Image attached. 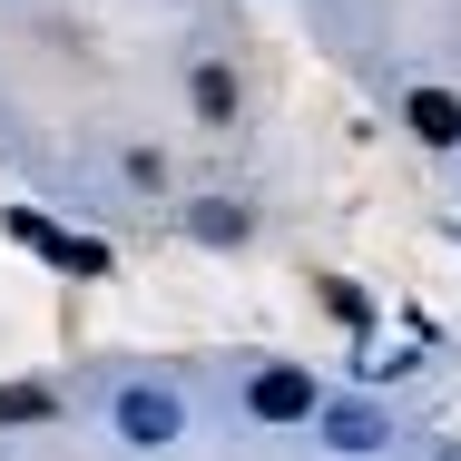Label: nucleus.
<instances>
[{"label":"nucleus","instance_id":"obj_1","mask_svg":"<svg viewBox=\"0 0 461 461\" xmlns=\"http://www.w3.org/2000/svg\"><path fill=\"white\" fill-rule=\"evenodd\" d=\"M10 236H20V246H40V256H50L59 276H108V246H89V236H59V226H40L30 206H10Z\"/></svg>","mask_w":461,"mask_h":461},{"label":"nucleus","instance_id":"obj_2","mask_svg":"<svg viewBox=\"0 0 461 461\" xmlns=\"http://www.w3.org/2000/svg\"><path fill=\"white\" fill-rule=\"evenodd\" d=\"M314 412V373L304 364H266L256 373V422H304Z\"/></svg>","mask_w":461,"mask_h":461},{"label":"nucleus","instance_id":"obj_3","mask_svg":"<svg viewBox=\"0 0 461 461\" xmlns=\"http://www.w3.org/2000/svg\"><path fill=\"white\" fill-rule=\"evenodd\" d=\"M118 432L158 452V442H177V402L167 393H118Z\"/></svg>","mask_w":461,"mask_h":461},{"label":"nucleus","instance_id":"obj_4","mask_svg":"<svg viewBox=\"0 0 461 461\" xmlns=\"http://www.w3.org/2000/svg\"><path fill=\"white\" fill-rule=\"evenodd\" d=\"M412 138L422 148H461V98L452 89H412Z\"/></svg>","mask_w":461,"mask_h":461},{"label":"nucleus","instance_id":"obj_5","mask_svg":"<svg viewBox=\"0 0 461 461\" xmlns=\"http://www.w3.org/2000/svg\"><path fill=\"white\" fill-rule=\"evenodd\" d=\"M186 226H196L206 246H246V206H226V196H206V206H196Z\"/></svg>","mask_w":461,"mask_h":461},{"label":"nucleus","instance_id":"obj_6","mask_svg":"<svg viewBox=\"0 0 461 461\" xmlns=\"http://www.w3.org/2000/svg\"><path fill=\"white\" fill-rule=\"evenodd\" d=\"M0 422H50V393H40V383H10V393H0Z\"/></svg>","mask_w":461,"mask_h":461},{"label":"nucleus","instance_id":"obj_7","mask_svg":"<svg viewBox=\"0 0 461 461\" xmlns=\"http://www.w3.org/2000/svg\"><path fill=\"white\" fill-rule=\"evenodd\" d=\"M236 108V79L226 69H196V118H226Z\"/></svg>","mask_w":461,"mask_h":461},{"label":"nucleus","instance_id":"obj_8","mask_svg":"<svg viewBox=\"0 0 461 461\" xmlns=\"http://www.w3.org/2000/svg\"><path fill=\"white\" fill-rule=\"evenodd\" d=\"M373 442H383L373 412H334V452H373Z\"/></svg>","mask_w":461,"mask_h":461}]
</instances>
